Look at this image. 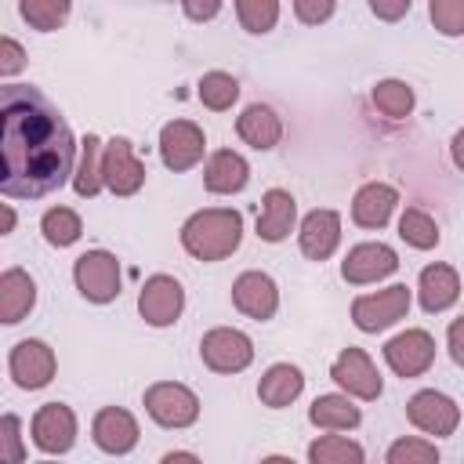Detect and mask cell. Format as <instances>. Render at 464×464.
Returning <instances> with one entry per match:
<instances>
[{
  "mask_svg": "<svg viewBox=\"0 0 464 464\" xmlns=\"http://www.w3.org/2000/svg\"><path fill=\"white\" fill-rule=\"evenodd\" d=\"M297 221V203L286 188H268L261 196V214H257V236L265 243H283L294 232Z\"/></svg>",
  "mask_w": 464,
  "mask_h": 464,
  "instance_id": "cell-21",
  "label": "cell"
},
{
  "mask_svg": "<svg viewBox=\"0 0 464 464\" xmlns=\"http://www.w3.org/2000/svg\"><path fill=\"white\" fill-rule=\"evenodd\" d=\"M428 14L442 36H464V0H431Z\"/></svg>",
  "mask_w": 464,
  "mask_h": 464,
  "instance_id": "cell-36",
  "label": "cell"
},
{
  "mask_svg": "<svg viewBox=\"0 0 464 464\" xmlns=\"http://www.w3.org/2000/svg\"><path fill=\"white\" fill-rule=\"evenodd\" d=\"M294 14H297L304 25L326 22V18L334 14V0H294Z\"/></svg>",
  "mask_w": 464,
  "mask_h": 464,
  "instance_id": "cell-38",
  "label": "cell"
},
{
  "mask_svg": "<svg viewBox=\"0 0 464 464\" xmlns=\"http://www.w3.org/2000/svg\"><path fill=\"white\" fill-rule=\"evenodd\" d=\"M450 156H453L457 170H464V127L453 134V141H450Z\"/></svg>",
  "mask_w": 464,
  "mask_h": 464,
  "instance_id": "cell-43",
  "label": "cell"
},
{
  "mask_svg": "<svg viewBox=\"0 0 464 464\" xmlns=\"http://www.w3.org/2000/svg\"><path fill=\"white\" fill-rule=\"evenodd\" d=\"M91 439H94V446L102 453L123 457V453H130L138 446V420L123 406H105L91 420Z\"/></svg>",
  "mask_w": 464,
  "mask_h": 464,
  "instance_id": "cell-16",
  "label": "cell"
},
{
  "mask_svg": "<svg viewBox=\"0 0 464 464\" xmlns=\"http://www.w3.org/2000/svg\"><path fill=\"white\" fill-rule=\"evenodd\" d=\"M370 11H373L377 18H388V22H395V18H402V14L410 11V0H395V4H384V0H370Z\"/></svg>",
  "mask_w": 464,
  "mask_h": 464,
  "instance_id": "cell-41",
  "label": "cell"
},
{
  "mask_svg": "<svg viewBox=\"0 0 464 464\" xmlns=\"http://www.w3.org/2000/svg\"><path fill=\"white\" fill-rule=\"evenodd\" d=\"M11 228H14V210L4 207V232H11Z\"/></svg>",
  "mask_w": 464,
  "mask_h": 464,
  "instance_id": "cell-45",
  "label": "cell"
},
{
  "mask_svg": "<svg viewBox=\"0 0 464 464\" xmlns=\"http://www.w3.org/2000/svg\"><path fill=\"white\" fill-rule=\"evenodd\" d=\"M308 464H362V446L344 435H319L308 446Z\"/></svg>",
  "mask_w": 464,
  "mask_h": 464,
  "instance_id": "cell-28",
  "label": "cell"
},
{
  "mask_svg": "<svg viewBox=\"0 0 464 464\" xmlns=\"http://www.w3.org/2000/svg\"><path fill=\"white\" fill-rule=\"evenodd\" d=\"M239 239H243V214L232 207L196 210L181 225V246L196 261H221V257L236 254Z\"/></svg>",
  "mask_w": 464,
  "mask_h": 464,
  "instance_id": "cell-2",
  "label": "cell"
},
{
  "mask_svg": "<svg viewBox=\"0 0 464 464\" xmlns=\"http://www.w3.org/2000/svg\"><path fill=\"white\" fill-rule=\"evenodd\" d=\"M18 428H22V420H18L14 413H4V420H0V442H4L0 464H22V439H18Z\"/></svg>",
  "mask_w": 464,
  "mask_h": 464,
  "instance_id": "cell-37",
  "label": "cell"
},
{
  "mask_svg": "<svg viewBox=\"0 0 464 464\" xmlns=\"http://www.w3.org/2000/svg\"><path fill=\"white\" fill-rule=\"evenodd\" d=\"M297 243H301V254L312 257V261H326L337 243H341V214L337 210H312L304 214L301 221V232H297Z\"/></svg>",
  "mask_w": 464,
  "mask_h": 464,
  "instance_id": "cell-18",
  "label": "cell"
},
{
  "mask_svg": "<svg viewBox=\"0 0 464 464\" xmlns=\"http://www.w3.org/2000/svg\"><path fill=\"white\" fill-rule=\"evenodd\" d=\"M301 388H304L301 370L290 366V362H276V366H268V370L261 373V381H257V399H261L265 406H272V410H283V406H290V402L301 395Z\"/></svg>",
  "mask_w": 464,
  "mask_h": 464,
  "instance_id": "cell-25",
  "label": "cell"
},
{
  "mask_svg": "<svg viewBox=\"0 0 464 464\" xmlns=\"http://www.w3.org/2000/svg\"><path fill=\"white\" fill-rule=\"evenodd\" d=\"M399 203V192L384 181H366L352 199V221L359 228H384L392 210Z\"/></svg>",
  "mask_w": 464,
  "mask_h": 464,
  "instance_id": "cell-22",
  "label": "cell"
},
{
  "mask_svg": "<svg viewBox=\"0 0 464 464\" xmlns=\"http://www.w3.org/2000/svg\"><path fill=\"white\" fill-rule=\"evenodd\" d=\"M399 268V257L388 243H359L348 250V257L341 261V276L344 283L352 286H362V283H377L384 276H392Z\"/></svg>",
  "mask_w": 464,
  "mask_h": 464,
  "instance_id": "cell-15",
  "label": "cell"
},
{
  "mask_svg": "<svg viewBox=\"0 0 464 464\" xmlns=\"http://www.w3.org/2000/svg\"><path fill=\"white\" fill-rule=\"evenodd\" d=\"M370 98H373L377 112L388 116V120H402V116H410V109H413V91H410L402 80H381Z\"/></svg>",
  "mask_w": 464,
  "mask_h": 464,
  "instance_id": "cell-31",
  "label": "cell"
},
{
  "mask_svg": "<svg viewBox=\"0 0 464 464\" xmlns=\"http://www.w3.org/2000/svg\"><path fill=\"white\" fill-rule=\"evenodd\" d=\"M384 464H439V450L424 439H395Z\"/></svg>",
  "mask_w": 464,
  "mask_h": 464,
  "instance_id": "cell-35",
  "label": "cell"
},
{
  "mask_svg": "<svg viewBox=\"0 0 464 464\" xmlns=\"http://www.w3.org/2000/svg\"><path fill=\"white\" fill-rule=\"evenodd\" d=\"M22 65H25V51L11 36H0V76H14Z\"/></svg>",
  "mask_w": 464,
  "mask_h": 464,
  "instance_id": "cell-39",
  "label": "cell"
},
{
  "mask_svg": "<svg viewBox=\"0 0 464 464\" xmlns=\"http://www.w3.org/2000/svg\"><path fill=\"white\" fill-rule=\"evenodd\" d=\"M54 366H58V362H54V352H51L44 341H36V337L18 341V344L11 348V359H7V370H11L14 384L25 388V392H36V388L51 384Z\"/></svg>",
  "mask_w": 464,
  "mask_h": 464,
  "instance_id": "cell-12",
  "label": "cell"
},
{
  "mask_svg": "<svg viewBox=\"0 0 464 464\" xmlns=\"http://www.w3.org/2000/svg\"><path fill=\"white\" fill-rule=\"evenodd\" d=\"M236 134L250 145V149H276L279 145V138H283V123H279V116L268 109V105H261V102H254V105H246L243 112H239V120H236Z\"/></svg>",
  "mask_w": 464,
  "mask_h": 464,
  "instance_id": "cell-24",
  "label": "cell"
},
{
  "mask_svg": "<svg viewBox=\"0 0 464 464\" xmlns=\"http://www.w3.org/2000/svg\"><path fill=\"white\" fill-rule=\"evenodd\" d=\"M33 442L44 453H69L76 442V413L65 402H44L33 413Z\"/></svg>",
  "mask_w": 464,
  "mask_h": 464,
  "instance_id": "cell-13",
  "label": "cell"
},
{
  "mask_svg": "<svg viewBox=\"0 0 464 464\" xmlns=\"http://www.w3.org/2000/svg\"><path fill=\"white\" fill-rule=\"evenodd\" d=\"M40 232H44V239H47L51 246H72V243L80 239V232H83V221H80V214L69 210V207H51V210L40 218Z\"/></svg>",
  "mask_w": 464,
  "mask_h": 464,
  "instance_id": "cell-29",
  "label": "cell"
},
{
  "mask_svg": "<svg viewBox=\"0 0 464 464\" xmlns=\"http://www.w3.org/2000/svg\"><path fill=\"white\" fill-rule=\"evenodd\" d=\"M185 308V290L174 276H149L145 286L138 290V312L149 326H170L178 323Z\"/></svg>",
  "mask_w": 464,
  "mask_h": 464,
  "instance_id": "cell-8",
  "label": "cell"
},
{
  "mask_svg": "<svg viewBox=\"0 0 464 464\" xmlns=\"http://www.w3.org/2000/svg\"><path fill=\"white\" fill-rule=\"evenodd\" d=\"M406 312H410V290L402 283H395L388 290H377V294H362V297L352 301V319L366 334H377V330L395 326Z\"/></svg>",
  "mask_w": 464,
  "mask_h": 464,
  "instance_id": "cell-6",
  "label": "cell"
},
{
  "mask_svg": "<svg viewBox=\"0 0 464 464\" xmlns=\"http://www.w3.org/2000/svg\"><path fill=\"white\" fill-rule=\"evenodd\" d=\"M384 362L399 377H420L435 362V341L428 330H402L384 344Z\"/></svg>",
  "mask_w": 464,
  "mask_h": 464,
  "instance_id": "cell-11",
  "label": "cell"
},
{
  "mask_svg": "<svg viewBox=\"0 0 464 464\" xmlns=\"http://www.w3.org/2000/svg\"><path fill=\"white\" fill-rule=\"evenodd\" d=\"M33 304H36V283H33V276L22 272V268H7L0 276V319L7 326H14V323H22L33 312Z\"/></svg>",
  "mask_w": 464,
  "mask_h": 464,
  "instance_id": "cell-23",
  "label": "cell"
},
{
  "mask_svg": "<svg viewBox=\"0 0 464 464\" xmlns=\"http://www.w3.org/2000/svg\"><path fill=\"white\" fill-rule=\"evenodd\" d=\"M40 464H54V460H40Z\"/></svg>",
  "mask_w": 464,
  "mask_h": 464,
  "instance_id": "cell-47",
  "label": "cell"
},
{
  "mask_svg": "<svg viewBox=\"0 0 464 464\" xmlns=\"http://www.w3.org/2000/svg\"><path fill=\"white\" fill-rule=\"evenodd\" d=\"M199 359L207 370L214 373H239L250 366L254 359V344L243 330H232V326H214L203 334L199 341Z\"/></svg>",
  "mask_w": 464,
  "mask_h": 464,
  "instance_id": "cell-5",
  "label": "cell"
},
{
  "mask_svg": "<svg viewBox=\"0 0 464 464\" xmlns=\"http://www.w3.org/2000/svg\"><path fill=\"white\" fill-rule=\"evenodd\" d=\"M0 192L7 199H40L69 181L76 141L58 105L33 83L0 87Z\"/></svg>",
  "mask_w": 464,
  "mask_h": 464,
  "instance_id": "cell-1",
  "label": "cell"
},
{
  "mask_svg": "<svg viewBox=\"0 0 464 464\" xmlns=\"http://www.w3.org/2000/svg\"><path fill=\"white\" fill-rule=\"evenodd\" d=\"M232 304L246 315V319H272L276 308H279V290H276V279L268 272H243L236 283H232Z\"/></svg>",
  "mask_w": 464,
  "mask_h": 464,
  "instance_id": "cell-17",
  "label": "cell"
},
{
  "mask_svg": "<svg viewBox=\"0 0 464 464\" xmlns=\"http://www.w3.org/2000/svg\"><path fill=\"white\" fill-rule=\"evenodd\" d=\"M236 18L246 33H268L279 18L276 0H236Z\"/></svg>",
  "mask_w": 464,
  "mask_h": 464,
  "instance_id": "cell-34",
  "label": "cell"
},
{
  "mask_svg": "<svg viewBox=\"0 0 464 464\" xmlns=\"http://www.w3.org/2000/svg\"><path fill=\"white\" fill-rule=\"evenodd\" d=\"M207 152V138L192 120H170L160 130V156L167 170H188L203 160Z\"/></svg>",
  "mask_w": 464,
  "mask_h": 464,
  "instance_id": "cell-10",
  "label": "cell"
},
{
  "mask_svg": "<svg viewBox=\"0 0 464 464\" xmlns=\"http://www.w3.org/2000/svg\"><path fill=\"white\" fill-rule=\"evenodd\" d=\"M261 464H294V460H290V457H265Z\"/></svg>",
  "mask_w": 464,
  "mask_h": 464,
  "instance_id": "cell-46",
  "label": "cell"
},
{
  "mask_svg": "<svg viewBox=\"0 0 464 464\" xmlns=\"http://www.w3.org/2000/svg\"><path fill=\"white\" fill-rule=\"evenodd\" d=\"M446 344H450L453 362H457V366H464V315L450 323V330H446Z\"/></svg>",
  "mask_w": 464,
  "mask_h": 464,
  "instance_id": "cell-40",
  "label": "cell"
},
{
  "mask_svg": "<svg viewBox=\"0 0 464 464\" xmlns=\"http://www.w3.org/2000/svg\"><path fill=\"white\" fill-rule=\"evenodd\" d=\"M102 185L116 196H134L145 185V163L134 156L127 138H112L102 149Z\"/></svg>",
  "mask_w": 464,
  "mask_h": 464,
  "instance_id": "cell-7",
  "label": "cell"
},
{
  "mask_svg": "<svg viewBox=\"0 0 464 464\" xmlns=\"http://www.w3.org/2000/svg\"><path fill=\"white\" fill-rule=\"evenodd\" d=\"M72 279H76V290L94 304H109L120 297V261L109 250L80 254L72 265Z\"/></svg>",
  "mask_w": 464,
  "mask_h": 464,
  "instance_id": "cell-4",
  "label": "cell"
},
{
  "mask_svg": "<svg viewBox=\"0 0 464 464\" xmlns=\"http://www.w3.org/2000/svg\"><path fill=\"white\" fill-rule=\"evenodd\" d=\"M399 236H402L410 246H417V250L439 246V225H435L420 207H406V210H402V218H399Z\"/></svg>",
  "mask_w": 464,
  "mask_h": 464,
  "instance_id": "cell-32",
  "label": "cell"
},
{
  "mask_svg": "<svg viewBox=\"0 0 464 464\" xmlns=\"http://www.w3.org/2000/svg\"><path fill=\"white\" fill-rule=\"evenodd\" d=\"M145 410L163 428H188L199 417V399L178 381H156L145 388Z\"/></svg>",
  "mask_w": 464,
  "mask_h": 464,
  "instance_id": "cell-3",
  "label": "cell"
},
{
  "mask_svg": "<svg viewBox=\"0 0 464 464\" xmlns=\"http://www.w3.org/2000/svg\"><path fill=\"white\" fill-rule=\"evenodd\" d=\"M330 377L344 388V395H355V399H377L381 395V373H377V366L370 362V355L362 352V348H344L337 359H334V366H330Z\"/></svg>",
  "mask_w": 464,
  "mask_h": 464,
  "instance_id": "cell-14",
  "label": "cell"
},
{
  "mask_svg": "<svg viewBox=\"0 0 464 464\" xmlns=\"http://www.w3.org/2000/svg\"><path fill=\"white\" fill-rule=\"evenodd\" d=\"M308 420L326 431H348L362 420V410L352 402V395H319L308 406Z\"/></svg>",
  "mask_w": 464,
  "mask_h": 464,
  "instance_id": "cell-26",
  "label": "cell"
},
{
  "mask_svg": "<svg viewBox=\"0 0 464 464\" xmlns=\"http://www.w3.org/2000/svg\"><path fill=\"white\" fill-rule=\"evenodd\" d=\"M196 94H199V102H203L207 109L225 112V109H232V102L239 98V83H236V76L214 69V72H203V76H199Z\"/></svg>",
  "mask_w": 464,
  "mask_h": 464,
  "instance_id": "cell-30",
  "label": "cell"
},
{
  "mask_svg": "<svg viewBox=\"0 0 464 464\" xmlns=\"http://www.w3.org/2000/svg\"><path fill=\"white\" fill-rule=\"evenodd\" d=\"M18 14H22L33 29L51 33V29H58V25L69 18V0H22V4H18Z\"/></svg>",
  "mask_w": 464,
  "mask_h": 464,
  "instance_id": "cell-33",
  "label": "cell"
},
{
  "mask_svg": "<svg viewBox=\"0 0 464 464\" xmlns=\"http://www.w3.org/2000/svg\"><path fill=\"white\" fill-rule=\"evenodd\" d=\"M102 141L94 138V134H87L83 141H80V167H76V174H72V188H76V196H83V199H91V196H98V188H102Z\"/></svg>",
  "mask_w": 464,
  "mask_h": 464,
  "instance_id": "cell-27",
  "label": "cell"
},
{
  "mask_svg": "<svg viewBox=\"0 0 464 464\" xmlns=\"http://www.w3.org/2000/svg\"><path fill=\"white\" fill-rule=\"evenodd\" d=\"M160 464H199V457H196V453H185V450H174V453H167Z\"/></svg>",
  "mask_w": 464,
  "mask_h": 464,
  "instance_id": "cell-44",
  "label": "cell"
},
{
  "mask_svg": "<svg viewBox=\"0 0 464 464\" xmlns=\"http://www.w3.org/2000/svg\"><path fill=\"white\" fill-rule=\"evenodd\" d=\"M246 181H250V163H246L239 152H232V149L210 152V160H207V167H203V185H207V192H214V196H232V192H243Z\"/></svg>",
  "mask_w": 464,
  "mask_h": 464,
  "instance_id": "cell-20",
  "label": "cell"
},
{
  "mask_svg": "<svg viewBox=\"0 0 464 464\" xmlns=\"http://www.w3.org/2000/svg\"><path fill=\"white\" fill-rule=\"evenodd\" d=\"M218 11H221V4H218V0H210V4H185V14H188V18H196V22H199V18H214Z\"/></svg>",
  "mask_w": 464,
  "mask_h": 464,
  "instance_id": "cell-42",
  "label": "cell"
},
{
  "mask_svg": "<svg viewBox=\"0 0 464 464\" xmlns=\"http://www.w3.org/2000/svg\"><path fill=\"white\" fill-rule=\"evenodd\" d=\"M406 417H410L413 428H420V431L442 439V435H453V431H457V424H460V406H457L450 395H442V392H435V388H424V392H417V395L406 402Z\"/></svg>",
  "mask_w": 464,
  "mask_h": 464,
  "instance_id": "cell-9",
  "label": "cell"
},
{
  "mask_svg": "<svg viewBox=\"0 0 464 464\" xmlns=\"http://www.w3.org/2000/svg\"><path fill=\"white\" fill-rule=\"evenodd\" d=\"M417 297H420V308L428 315L446 312L460 297V276H457V268H450L442 261L424 265L420 268V279H417Z\"/></svg>",
  "mask_w": 464,
  "mask_h": 464,
  "instance_id": "cell-19",
  "label": "cell"
}]
</instances>
